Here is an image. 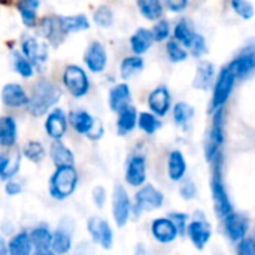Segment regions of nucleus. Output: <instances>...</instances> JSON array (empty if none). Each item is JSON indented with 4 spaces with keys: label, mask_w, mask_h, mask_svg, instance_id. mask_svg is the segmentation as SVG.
<instances>
[{
    "label": "nucleus",
    "mask_w": 255,
    "mask_h": 255,
    "mask_svg": "<svg viewBox=\"0 0 255 255\" xmlns=\"http://www.w3.org/2000/svg\"><path fill=\"white\" fill-rule=\"evenodd\" d=\"M148 106L157 117H164L170 109V93L166 87H157L148 96Z\"/></svg>",
    "instance_id": "17"
},
{
    "label": "nucleus",
    "mask_w": 255,
    "mask_h": 255,
    "mask_svg": "<svg viewBox=\"0 0 255 255\" xmlns=\"http://www.w3.org/2000/svg\"><path fill=\"white\" fill-rule=\"evenodd\" d=\"M232 7L244 19H251L254 16V6L248 0H232Z\"/></svg>",
    "instance_id": "42"
},
{
    "label": "nucleus",
    "mask_w": 255,
    "mask_h": 255,
    "mask_svg": "<svg viewBox=\"0 0 255 255\" xmlns=\"http://www.w3.org/2000/svg\"><path fill=\"white\" fill-rule=\"evenodd\" d=\"M84 61L91 72L94 73L103 72L108 64V54L105 46L100 42H93L84 54Z\"/></svg>",
    "instance_id": "14"
},
{
    "label": "nucleus",
    "mask_w": 255,
    "mask_h": 255,
    "mask_svg": "<svg viewBox=\"0 0 255 255\" xmlns=\"http://www.w3.org/2000/svg\"><path fill=\"white\" fill-rule=\"evenodd\" d=\"M114 21V13L111 10V7L108 6H99L94 12V22L100 27H109L112 25Z\"/></svg>",
    "instance_id": "41"
},
{
    "label": "nucleus",
    "mask_w": 255,
    "mask_h": 255,
    "mask_svg": "<svg viewBox=\"0 0 255 255\" xmlns=\"http://www.w3.org/2000/svg\"><path fill=\"white\" fill-rule=\"evenodd\" d=\"M58 24L63 34L76 33L81 30H87L90 27L88 18L85 15H73V16H58Z\"/></svg>",
    "instance_id": "28"
},
{
    "label": "nucleus",
    "mask_w": 255,
    "mask_h": 255,
    "mask_svg": "<svg viewBox=\"0 0 255 255\" xmlns=\"http://www.w3.org/2000/svg\"><path fill=\"white\" fill-rule=\"evenodd\" d=\"M69 123L75 128L76 133L90 137V134L93 133L99 121L94 120V117H91L87 111H73L69 115Z\"/></svg>",
    "instance_id": "19"
},
{
    "label": "nucleus",
    "mask_w": 255,
    "mask_h": 255,
    "mask_svg": "<svg viewBox=\"0 0 255 255\" xmlns=\"http://www.w3.org/2000/svg\"><path fill=\"white\" fill-rule=\"evenodd\" d=\"M67 124H69V120L66 114L61 109H54L52 112H49L45 121V131L51 139L61 140V137L64 136L67 130Z\"/></svg>",
    "instance_id": "15"
},
{
    "label": "nucleus",
    "mask_w": 255,
    "mask_h": 255,
    "mask_svg": "<svg viewBox=\"0 0 255 255\" xmlns=\"http://www.w3.org/2000/svg\"><path fill=\"white\" fill-rule=\"evenodd\" d=\"M137 121H139V114L136 111L134 106H127L126 109H123L120 114H118V120H117V128H118V133L121 136L133 131L137 126Z\"/></svg>",
    "instance_id": "22"
},
{
    "label": "nucleus",
    "mask_w": 255,
    "mask_h": 255,
    "mask_svg": "<svg viewBox=\"0 0 255 255\" xmlns=\"http://www.w3.org/2000/svg\"><path fill=\"white\" fill-rule=\"evenodd\" d=\"M61 93L60 90L49 81H39L33 87V93L28 102V112L34 117L45 115L57 102L60 100Z\"/></svg>",
    "instance_id": "1"
},
{
    "label": "nucleus",
    "mask_w": 255,
    "mask_h": 255,
    "mask_svg": "<svg viewBox=\"0 0 255 255\" xmlns=\"http://www.w3.org/2000/svg\"><path fill=\"white\" fill-rule=\"evenodd\" d=\"M196 194H197V188H196V185H194L193 181H185L184 184H181V196L185 200L194 199Z\"/></svg>",
    "instance_id": "47"
},
{
    "label": "nucleus",
    "mask_w": 255,
    "mask_h": 255,
    "mask_svg": "<svg viewBox=\"0 0 255 255\" xmlns=\"http://www.w3.org/2000/svg\"><path fill=\"white\" fill-rule=\"evenodd\" d=\"M215 78V66L211 61H202L197 66V72L194 76V88L197 90H208Z\"/></svg>",
    "instance_id": "25"
},
{
    "label": "nucleus",
    "mask_w": 255,
    "mask_h": 255,
    "mask_svg": "<svg viewBox=\"0 0 255 255\" xmlns=\"http://www.w3.org/2000/svg\"><path fill=\"white\" fill-rule=\"evenodd\" d=\"M93 200H94L97 208L102 209L105 206V203H106V191H105L103 187H96L93 190Z\"/></svg>",
    "instance_id": "48"
},
{
    "label": "nucleus",
    "mask_w": 255,
    "mask_h": 255,
    "mask_svg": "<svg viewBox=\"0 0 255 255\" xmlns=\"http://www.w3.org/2000/svg\"><path fill=\"white\" fill-rule=\"evenodd\" d=\"M137 127H139L143 133H146V134H154V133L161 127V123H160V120L157 118L155 114H151V112H140V114H139Z\"/></svg>",
    "instance_id": "37"
},
{
    "label": "nucleus",
    "mask_w": 255,
    "mask_h": 255,
    "mask_svg": "<svg viewBox=\"0 0 255 255\" xmlns=\"http://www.w3.org/2000/svg\"><path fill=\"white\" fill-rule=\"evenodd\" d=\"M18 12L21 15L22 22L27 27H33L36 24V13L39 7V0H18L16 3Z\"/></svg>",
    "instance_id": "31"
},
{
    "label": "nucleus",
    "mask_w": 255,
    "mask_h": 255,
    "mask_svg": "<svg viewBox=\"0 0 255 255\" xmlns=\"http://www.w3.org/2000/svg\"><path fill=\"white\" fill-rule=\"evenodd\" d=\"M145 63H143V58L140 55H130V57H126L123 61H121V76L124 79H128L131 76H134L136 73H139L142 69H143Z\"/></svg>",
    "instance_id": "33"
},
{
    "label": "nucleus",
    "mask_w": 255,
    "mask_h": 255,
    "mask_svg": "<svg viewBox=\"0 0 255 255\" xmlns=\"http://www.w3.org/2000/svg\"><path fill=\"white\" fill-rule=\"evenodd\" d=\"M193 115H194V109L185 102H179L173 108V120L178 127H187Z\"/></svg>",
    "instance_id": "36"
},
{
    "label": "nucleus",
    "mask_w": 255,
    "mask_h": 255,
    "mask_svg": "<svg viewBox=\"0 0 255 255\" xmlns=\"http://www.w3.org/2000/svg\"><path fill=\"white\" fill-rule=\"evenodd\" d=\"M197 33H194L191 30V27L188 25V22L185 19L179 21L173 30V36H175V40H178L182 46H187V48H191L193 42H194V37H196Z\"/></svg>",
    "instance_id": "35"
},
{
    "label": "nucleus",
    "mask_w": 255,
    "mask_h": 255,
    "mask_svg": "<svg viewBox=\"0 0 255 255\" xmlns=\"http://www.w3.org/2000/svg\"><path fill=\"white\" fill-rule=\"evenodd\" d=\"M33 244L30 239V233L19 232L16 233L7 244V254L9 255H31Z\"/></svg>",
    "instance_id": "24"
},
{
    "label": "nucleus",
    "mask_w": 255,
    "mask_h": 255,
    "mask_svg": "<svg viewBox=\"0 0 255 255\" xmlns=\"http://www.w3.org/2000/svg\"><path fill=\"white\" fill-rule=\"evenodd\" d=\"M154 40L155 39H154L152 30L139 28L130 37V46H131V49L134 51L136 55H140V54H145L151 48V45L154 43Z\"/></svg>",
    "instance_id": "26"
},
{
    "label": "nucleus",
    "mask_w": 255,
    "mask_h": 255,
    "mask_svg": "<svg viewBox=\"0 0 255 255\" xmlns=\"http://www.w3.org/2000/svg\"><path fill=\"white\" fill-rule=\"evenodd\" d=\"M34 255H57L55 253H52V251H37V253H34Z\"/></svg>",
    "instance_id": "52"
},
{
    "label": "nucleus",
    "mask_w": 255,
    "mask_h": 255,
    "mask_svg": "<svg viewBox=\"0 0 255 255\" xmlns=\"http://www.w3.org/2000/svg\"><path fill=\"white\" fill-rule=\"evenodd\" d=\"M152 34L157 42H163L170 36V25L166 19H160L152 27Z\"/></svg>",
    "instance_id": "43"
},
{
    "label": "nucleus",
    "mask_w": 255,
    "mask_h": 255,
    "mask_svg": "<svg viewBox=\"0 0 255 255\" xmlns=\"http://www.w3.org/2000/svg\"><path fill=\"white\" fill-rule=\"evenodd\" d=\"M16 123L12 117H1L0 120V145L3 148H12L16 143Z\"/></svg>",
    "instance_id": "27"
},
{
    "label": "nucleus",
    "mask_w": 255,
    "mask_h": 255,
    "mask_svg": "<svg viewBox=\"0 0 255 255\" xmlns=\"http://www.w3.org/2000/svg\"><path fill=\"white\" fill-rule=\"evenodd\" d=\"M190 49H191V54H193L194 57H202L203 54H206L208 48H206V40H205V37L200 36V34H196L194 42H193V45H191Z\"/></svg>",
    "instance_id": "45"
},
{
    "label": "nucleus",
    "mask_w": 255,
    "mask_h": 255,
    "mask_svg": "<svg viewBox=\"0 0 255 255\" xmlns=\"http://www.w3.org/2000/svg\"><path fill=\"white\" fill-rule=\"evenodd\" d=\"M166 51H167V55L172 63H182L188 57L187 51L178 40H169L166 45Z\"/></svg>",
    "instance_id": "40"
},
{
    "label": "nucleus",
    "mask_w": 255,
    "mask_h": 255,
    "mask_svg": "<svg viewBox=\"0 0 255 255\" xmlns=\"http://www.w3.org/2000/svg\"><path fill=\"white\" fill-rule=\"evenodd\" d=\"M30 239L33 244V248L37 251H51L52 248V239L54 233L49 232L46 227H36L30 232Z\"/></svg>",
    "instance_id": "29"
},
{
    "label": "nucleus",
    "mask_w": 255,
    "mask_h": 255,
    "mask_svg": "<svg viewBox=\"0 0 255 255\" xmlns=\"http://www.w3.org/2000/svg\"><path fill=\"white\" fill-rule=\"evenodd\" d=\"M163 203H164V194L154 185L145 184L136 193L133 209L137 211L139 214L140 212H152V211L160 209L163 206Z\"/></svg>",
    "instance_id": "8"
},
{
    "label": "nucleus",
    "mask_w": 255,
    "mask_h": 255,
    "mask_svg": "<svg viewBox=\"0 0 255 255\" xmlns=\"http://www.w3.org/2000/svg\"><path fill=\"white\" fill-rule=\"evenodd\" d=\"M151 235L158 244L169 245L176 241L179 232L170 218H157L151 224Z\"/></svg>",
    "instance_id": "11"
},
{
    "label": "nucleus",
    "mask_w": 255,
    "mask_h": 255,
    "mask_svg": "<svg viewBox=\"0 0 255 255\" xmlns=\"http://www.w3.org/2000/svg\"><path fill=\"white\" fill-rule=\"evenodd\" d=\"M63 84L67 88V91L76 99L84 97L90 90V79L87 73L84 72V69H81L76 64H70L64 69Z\"/></svg>",
    "instance_id": "7"
},
{
    "label": "nucleus",
    "mask_w": 255,
    "mask_h": 255,
    "mask_svg": "<svg viewBox=\"0 0 255 255\" xmlns=\"http://www.w3.org/2000/svg\"><path fill=\"white\" fill-rule=\"evenodd\" d=\"M235 79H236V75L232 72V69L229 66H226L220 72V75H218V78L215 81L214 94H212V103H211L214 112L221 109L227 103V100H229V97H230V94L233 91V87H235Z\"/></svg>",
    "instance_id": "6"
},
{
    "label": "nucleus",
    "mask_w": 255,
    "mask_h": 255,
    "mask_svg": "<svg viewBox=\"0 0 255 255\" xmlns=\"http://www.w3.org/2000/svg\"><path fill=\"white\" fill-rule=\"evenodd\" d=\"M49 155H51L52 163L55 164V167L73 166L75 155L61 140H54L52 142L51 149H49Z\"/></svg>",
    "instance_id": "23"
},
{
    "label": "nucleus",
    "mask_w": 255,
    "mask_h": 255,
    "mask_svg": "<svg viewBox=\"0 0 255 255\" xmlns=\"http://www.w3.org/2000/svg\"><path fill=\"white\" fill-rule=\"evenodd\" d=\"M87 230L94 244L102 247L103 250H111L114 245V232L109 223L100 217H91L87 221Z\"/></svg>",
    "instance_id": "9"
},
{
    "label": "nucleus",
    "mask_w": 255,
    "mask_h": 255,
    "mask_svg": "<svg viewBox=\"0 0 255 255\" xmlns=\"http://www.w3.org/2000/svg\"><path fill=\"white\" fill-rule=\"evenodd\" d=\"M224 143V111L223 108L214 112L212 126L208 133L205 155L209 161H214L218 157V151Z\"/></svg>",
    "instance_id": "5"
},
{
    "label": "nucleus",
    "mask_w": 255,
    "mask_h": 255,
    "mask_svg": "<svg viewBox=\"0 0 255 255\" xmlns=\"http://www.w3.org/2000/svg\"><path fill=\"white\" fill-rule=\"evenodd\" d=\"M78 172L73 166L57 167L49 179V194L55 200H66L78 187Z\"/></svg>",
    "instance_id": "2"
},
{
    "label": "nucleus",
    "mask_w": 255,
    "mask_h": 255,
    "mask_svg": "<svg viewBox=\"0 0 255 255\" xmlns=\"http://www.w3.org/2000/svg\"><path fill=\"white\" fill-rule=\"evenodd\" d=\"M4 190H6V193H7L9 196H18V194L22 191V187H21L19 182H16V181H13V179H9V181L6 182V185H4Z\"/></svg>",
    "instance_id": "50"
},
{
    "label": "nucleus",
    "mask_w": 255,
    "mask_h": 255,
    "mask_svg": "<svg viewBox=\"0 0 255 255\" xmlns=\"http://www.w3.org/2000/svg\"><path fill=\"white\" fill-rule=\"evenodd\" d=\"M72 250V236L66 230H57L54 233L52 239V248L51 251L57 255H66Z\"/></svg>",
    "instance_id": "34"
},
{
    "label": "nucleus",
    "mask_w": 255,
    "mask_h": 255,
    "mask_svg": "<svg viewBox=\"0 0 255 255\" xmlns=\"http://www.w3.org/2000/svg\"><path fill=\"white\" fill-rule=\"evenodd\" d=\"M214 172H212V179H211V191H212V199H214V206L218 214V217L226 218L233 212V205L230 202L229 193L224 185L223 179V172H221V157H217L214 160Z\"/></svg>",
    "instance_id": "3"
},
{
    "label": "nucleus",
    "mask_w": 255,
    "mask_h": 255,
    "mask_svg": "<svg viewBox=\"0 0 255 255\" xmlns=\"http://www.w3.org/2000/svg\"><path fill=\"white\" fill-rule=\"evenodd\" d=\"M131 93L127 84H118L115 85L109 93V106L114 112H121L127 106H130Z\"/></svg>",
    "instance_id": "20"
},
{
    "label": "nucleus",
    "mask_w": 255,
    "mask_h": 255,
    "mask_svg": "<svg viewBox=\"0 0 255 255\" xmlns=\"http://www.w3.org/2000/svg\"><path fill=\"white\" fill-rule=\"evenodd\" d=\"M187 235L191 241V244L194 245L196 250L203 251L205 247L208 245V242L211 241L212 232H211V226L205 218L200 220H193L188 224L187 229Z\"/></svg>",
    "instance_id": "10"
},
{
    "label": "nucleus",
    "mask_w": 255,
    "mask_h": 255,
    "mask_svg": "<svg viewBox=\"0 0 255 255\" xmlns=\"http://www.w3.org/2000/svg\"><path fill=\"white\" fill-rule=\"evenodd\" d=\"M22 54L36 66L43 64L48 60V46L39 42L36 37H27L21 46Z\"/></svg>",
    "instance_id": "18"
},
{
    "label": "nucleus",
    "mask_w": 255,
    "mask_h": 255,
    "mask_svg": "<svg viewBox=\"0 0 255 255\" xmlns=\"http://www.w3.org/2000/svg\"><path fill=\"white\" fill-rule=\"evenodd\" d=\"M12 57H13V67L16 73L22 78H31L34 73L33 63L24 54H19V52H13Z\"/></svg>",
    "instance_id": "38"
},
{
    "label": "nucleus",
    "mask_w": 255,
    "mask_h": 255,
    "mask_svg": "<svg viewBox=\"0 0 255 255\" xmlns=\"http://www.w3.org/2000/svg\"><path fill=\"white\" fill-rule=\"evenodd\" d=\"M140 13L151 21H157L163 15V4L160 0H137Z\"/></svg>",
    "instance_id": "32"
},
{
    "label": "nucleus",
    "mask_w": 255,
    "mask_h": 255,
    "mask_svg": "<svg viewBox=\"0 0 255 255\" xmlns=\"http://www.w3.org/2000/svg\"><path fill=\"white\" fill-rule=\"evenodd\" d=\"M238 255H255V239L245 238L238 245Z\"/></svg>",
    "instance_id": "46"
},
{
    "label": "nucleus",
    "mask_w": 255,
    "mask_h": 255,
    "mask_svg": "<svg viewBox=\"0 0 255 255\" xmlns=\"http://www.w3.org/2000/svg\"><path fill=\"white\" fill-rule=\"evenodd\" d=\"M126 181L131 187H143L146 182V160L143 155H133L126 169Z\"/></svg>",
    "instance_id": "12"
},
{
    "label": "nucleus",
    "mask_w": 255,
    "mask_h": 255,
    "mask_svg": "<svg viewBox=\"0 0 255 255\" xmlns=\"http://www.w3.org/2000/svg\"><path fill=\"white\" fill-rule=\"evenodd\" d=\"M166 6L172 12H181L188 6V0H166Z\"/></svg>",
    "instance_id": "49"
},
{
    "label": "nucleus",
    "mask_w": 255,
    "mask_h": 255,
    "mask_svg": "<svg viewBox=\"0 0 255 255\" xmlns=\"http://www.w3.org/2000/svg\"><path fill=\"white\" fill-rule=\"evenodd\" d=\"M169 218L173 221V224L176 226L179 235H184L187 233V229H188V215L187 214H182V212H173L169 215Z\"/></svg>",
    "instance_id": "44"
},
{
    "label": "nucleus",
    "mask_w": 255,
    "mask_h": 255,
    "mask_svg": "<svg viewBox=\"0 0 255 255\" xmlns=\"http://www.w3.org/2000/svg\"><path fill=\"white\" fill-rule=\"evenodd\" d=\"M1 102L7 108L28 106L30 97L19 84H6L1 90Z\"/></svg>",
    "instance_id": "16"
},
{
    "label": "nucleus",
    "mask_w": 255,
    "mask_h": 255,
    "mask_svg": "<svg viewBox=\"0 0 255 255\" xmlns=\"http://www.w3.org/2000/svg\"><path fill=\"white\" fill-rule=\"evenodd\" d=\"M22 154L25 158H28L30 161L39 163L43 157H45V148L40 142L36 140H30L24 145L22 148Z\"/></svg>",
    "instance_id": "39"
},
{
    "label": "nucleus",
    "mask_w": 255,
    "mask_h": 255,
    "mask_svg": "<svg viewBox=\"0 0 255 255\" xmlns=\"http://www.w3.org/2000/svg\"><path fill=\"white\" fill-rule=\"evenodd\" d=\"M131 212H133V205L127 190L121 184H117L112 193V217L115 224L120 229L126 227L127 223L130 221Z\"/></svg>",
    "instance_id": "4"
},
{
    "label": "nucleus",
    "mask_w": 255,
    "mask_h": 255,
    "mask_svg": "<svg viewBox=\"0 0 255 255\" xmlns=\"http://www.w3.org/2000/svg\"><path fill=\"white\" fill-rule=\"evenodd\" d=\"M167 173L173 182H181L184 179V176L187 173V161H185V157L181 151L175 149L169 154Z\"/></svg>",
    "instance_id": "21"
},
{
    "label": "nucleus",
    "mask_w": 255,
    "mask_h": 255,
    "mask_svg": "<svg viewBox=\"0 0 255 255\" xmlns=\"http://www.w3.org/2000/svg\"><path fill=\"white\" fill-rule=\"evenodd\" d=\"M134 255H155L152 253V250H149L146 245H136V250H134Z\"/></svg>",
    "instance_id": "51"
},
{
    "label": "nucleus",
    "mask_w": 255,
    "mask_h": 255,
    "mask_svg": "<svg viewBox=\"0 0 255 255\" xmlns=\"http://www.w3.org/2000/svg\"><path fill=\"white\" fill-rule=\"evenodd\" d=\"M224 229H226V233L229 235V238L233 242L239 244L247 238V233L250 230V224L244 215L232 212L230 215H227L224 218Z\"/></svg>",
    "instance_id": "13"
},
{
    "label": "nucleus",
    "mask_w": 255,
    "mask_h": 255,
    "mask_svg": "<svg viewBox=\"0 0 255 255\" xmlns=\"http://www.w3.org/2000/svg\"><path fill=\"white\" fill-rule=\"evenodd\" d=\"M21 155L19 154H13V157L10 154H1L0 155V178L1 181H7L12 179L18 169H19V163H21Z\"/></svg>",
    "instance_id": "30"
}]
</instances>
